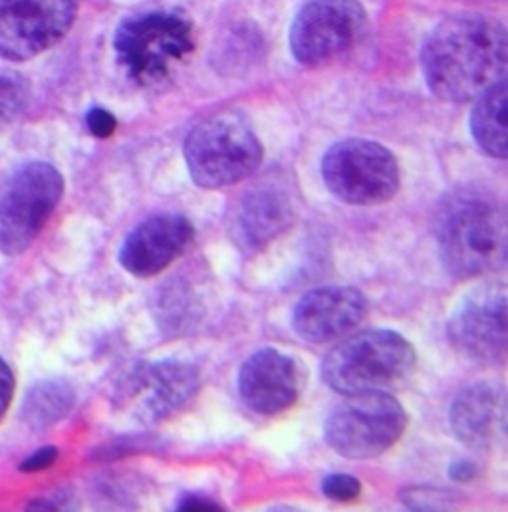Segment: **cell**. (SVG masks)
<instances>
[{
    "mask_svg": "<svg viewBox=\"0 0 508 512\" xmlns=\"http://www.w3.org/2000/svg\"><path fill=\"white\" fill-rule=\"evenodd\" d=\"M507 62L505 26L477 12L455 14L439 22L421 52L427 88L449 104L475 102L507 82Z\"/></svg>",
    "mask_w": 508,
    "mask_h": 512,
    "instance_id": "1",
    "label": "cell"
},
{
    "mask_svg": "<svg viewBox=\"0 0 508 512\" xmlns=\"http://www.w3.org/2000/svg\"><path fill=\"white\" fill-rule=\"evenodd\" d=\"M435 237L443 264L457 278L485 276L507 262V213L489 193L461 189L447 195L437 211Z\"/></svg>",
    "mask_w": 508,
    "mask_h": 512,
    "instance_id": "2",
    "label": "cell"
},
{
    "mask_svg": "<svg viewBox=\"0 0 508 512\" xmlns=\"http://www.w3.org/2000/svg\"><path fill=\"white\" fill-rule=\"evenodd\" d=\"M114 50L129 80L155 86L195 50L193 24L175 10L139 12L120 24Z\"/></svg>",
    "mask_w": 508,
    "mask_h": 512,
    "instance_id": "3",
    "label": "cell"
},
{
    "mask_svg": "<svg viewBox=\"0 0 508 512\" xmlns=\"http://www.w3.org/2000/svg\"><path fill=\"white\" fill-rule=\"evenodd\" d=\"M415 368L413 346L393 330H366L340 342L322 362V378L342 395L383 391Z\"/></svg>",
    "mask_w": 508,
    "mask_h": 512,
    "instance_id": "4",
    "label": "cell"
},
{
    "mask_svg": "<svg viewBox=\"0 0 508 512\" xmlns=\"http://www.w3.org/2000/svg\"><path fill=\"white\" fill-rule=\"evenodd\" d=\"M264 157L251 124L221 112L197 124L185 139V161L191 179L203 189H221L254 175Z\"/></svg>",
    "mask_w": 508,
    "mask_h": 512,
    "instance_id": "5",
    "label": "cell"
},
{
    "mask_svg": "<svg viewBox=\"0 0 508 512\" xmlns=\"http://www.w3.org/2000/svg\"><path fill=\"white\" fill-rule=\"evenodd\" d=\"M407 427L401 403L383 391L348 395L330 411L324 439L332 451L346 459H374L391 449Z\"/></svg>",
    "mask_w": 508,
    "mask_h": 512,
    "instance_id": "6",
    "label": "cell"
},
{
    "mask_svg": "<svg viewBox=\"0 0 508 512\" xmlns=\"http://www.w3.org/2000/svg\"><path fill=\"white\" fill-rule=\"evenodd\" d=\"M322 175L332 195L348 205H381L399 189L393 153L370 139H344L332 145L322 159Z\"/></svg>",
    "mask_w": 508,
    "mask_h": 512,
    "instance_id": "7",
    "label": "cell"
},
{
    "mask_svg": "<svg viewBox=\"0 0 508 512\" xmlns=\"http://www.w3.org/2000/svg\"><path fill=\"white\" fill-rule=\"evenodd\" d=\"M64 193V179L50 163L18 169L0 197V251L20 255L40 235Z\"/></svg>",
    "mask_w": 508,
    "mask_h": 512,
    "instance_id": "8",
    "label": "cell"
},
{
    "mask_svg": "<svg viewBox=\"0 0 508 512\" xmlns=\"http://www.w3.org/2000/svg\"><path fill=\"white\" fill-rule=\"evenodd\" d=\"M366 24L358 0H310L290 28L292 56L306 68L326 66L358 44Z\"/></svg>",
    "mask_w": 508,
    "mask_h": 512,
    "instance_id": "9",
    "label": "cell"
},
{
    "mask_svg": "<svg viewBox=\"0 0 508 512\" xmlns=\"http://www.w3.org/2000/svg\"><path fill=\"white\" fill-rule=\"evenodd\" d=\"M199 370L183 360L135 366L120 385V403L141 423H157L183 411L199 393Z\"/></svg>",
    "mask_w": 508,
    "mask_h": 512,
    "instance_id": "10",
    "label": "cell"
},
{
    "mask_svg": "<svg viewBox=\"0 0 508 512\" xmlns=\"http://www.w3.org/2000/svg\"><path fill=\"white\" fill-rule=\"evenodd\" d=\"M76 20V0H0V56L24 62L58 44Z\"/></svg>",
    "mask_w": 508,
    "mask_h": 512,
    "instance_id": "11",
    "label": "cell"
},
{
    "mask_svg": "<svg viewBox=\"0 0 508 512\" xmlns=\"http://www.w3.org/2000/svg\"><path fill=\"white\" fill-rule=\"evenodd\" d=\"M451 346L477 364H499L508 348L507 290L481 286L455 310L447 326Z\"/></svg>",
    "mask_w": 508,
    "mask_h": 512,
    "instance_id": "12",
    "label": "cell"
},
{
    "mask_svg": "<svg viewBox=\"0 0 508 512\" xmlns=\"http://www.w3.org/2000/svg\"><path fill=\"white\" fill-rule=\"evenodd\" d=\"M368 314L366 296L352 286H324L304 294L292 314L296 334L310 344H328L350 334Z\"/></svg>",
    "mask_w": 508,
    "mask_h": 512,
    "instance_id": "13",
    "label": "cell"
},
{
    "mask_svg": "<svg viewBox=\"0 0 508 512\" xmlns=\"http://www.w3.org/2000/svg\"><path fill=\"white\" fill-rule=\"evenodd\" d=\"M193 233L191 221L183 215L149 217L127 235L120 249V264L137 278L155 276L189 249Z\"/></svg>",
    "mask_w": 508,
    "mask_h": 512,
    "instance_id": "14",
    "label": "cell"
},
{
    "mask_svg": "<svg viewBox=\"0 0 508 512\" xmlns=\"http://www.w3.org/2000/svg\"><path fill=\"white\" fill-rule=\"evenodd\" d=\"M239 393L258 415H276L292 407L300 395V372L296 362L274 348L249 356L239 372Z\"/></svg>",
    "mask_w": 508,
    "mask_h": 512,
    "instance_id": "15",
    "label": "cell"
},
{
    "mask_svg": "<svg viewBox=\"0 0 508 512\" xmlns=\"http://www.w3.org/2000/svg\"><path fill=\"white\" fill-rule=\"evenodd\" d=\"M451 429L459 441L487 449L505 429V393L497 385H467L451 405Z\"/></svg>",
    "mask_w": 508,
    "mask_h": 512,
    "instance_id": "16",
    "label": "cell"
},
{
    "mask_svg": "<svg viewBox=\"0 0 508 512\" xmlns=\"http://www.w3.org/2000/svg\"><path fill=\"white\" fill-rule=\"evenodd\" d=\"M292 221V207L284 193L258 187L241 201L233 233L237 243L247 251H258L282 235Z\"/></svg>",
    "mask_w": 508,
    "mask_h": 512,
    "instance_id": "17",
    "label": "cell"
},
{
    "mask_svg": "<svg viewBox=\"0 0 508 512\" xmlns=\"http://www.w3.org/2000/svg\"><path fill=\"white\" fill-rule=\"evenodd\" d=\"M471 131L479 147L491 157H507V82L497 84L475 100Z\"/></svg>",
    "mask_w": 508,
    "mask_h": 512,
    "instance_id": "18",
    "label": "cell"
},
{
    "mask_svg": "<svg viewBox=\"0 0 508 512\" xmlns=\"http://www.w3.org/2000/svg\"><path fill=\"white\" fill-rule=\"evenodd\" d=\"M74 405V391L64 382H42L34 385L24 405V417L34 427H48L62 417Z\"/></svg>",
    "mask_w": 508,
    "mask_h": 512,
    "instance_id": "19",
    "label": "cell"
},
{
    "mask_svg": "<svg viewBox=\"0 0 508 512\" xmlns=\"http://www.w3.org/2000/svg\"><path fill=\"white\" fill-rule=\"evenodd\" d=\"M30 98L28 82L8 70H0V131L12 126L26 110Z\"/></svg>",
    "mask_w": 508,
    "mask_h": 512,
    "instance_id": "20",
    "label": "cell"
},
{
    "mask_svg": "<svg viewBox=\"0 0 508 512\" xmlns=\"http://www.w3.org/2000/svg\"><path fill=\"white\" fill-rule=\"evenodd\" d=\"M322 493L332 501L350 503L362 495V483L352 475L336 473V475H328L322 481Z\"/></svg>",
    "mask_w": 508,
    "mask_h": 512,
    "instance_id": "21",
    "label": "cell"
},
{
    "mask_svg": "<svg viewBox=\"0 0 508 512\" xmlns=\"http://www.w3.org/2000/svg\"><path fill=\"white\" fill-rule=\"evenodd\" d=\"M86 126H88L90 133H92L94 137L108 139L110 135H114L118 122H116V118H114L108 110H104V108H92V110L88 112V116H86Z\"/></svg>",
    "mask_w": 508,
    "mask_h": 512,
    "instance_id": "22",
    "label": "cell"
},
{
    "mask_svg": "<svg viewBox=\"0 0 508 512\" xmlns=\"http://www.w3.org/2000/svg\"><path fill=\"white\" fill-rule=\"evenodd\" d=\"M26 512H76L72 497L54 495V497H38L34 499Z\"/></svg>",
    "mask_w": 508,
    "mask_h": 512,
    "instance_id": "23",
    "label": "cell"
},
{
    "mask_svg": "<svg viewBox=\"0 0 508 512\" xmlns=\"http://www.w3.org/2000/svg\"><path fill=\"white\" fill-rule=\"evenodd\" d=\"M56 459H58V449H56V447H44V449H38L34 455H30V457L20 465V469L26 471V473L42 471V469H48Z\"/></svg>",
    "mask_w": 508,
    "mask_h": 512,
    "instance_id": "24",
    "label": "cell"
},
{
    "mask_svg": "<svg viewBox=\"0 0 508 512\" xmlns=\"http://www.w3.org/2000/svg\"><path fill=\"white\" fill-rule=\"evenodd\" d=\"M173 512H227L219 503L205 497H187Z\"/></svg>",
    "mask_w": 508,
    "mask_h": 512,
    "instance_id": "25",
    "label": "cell"
},
{
    "mask_svg": "<svg viewBox=\"0 0 508 512\" xmlns=\"http://www.w3.org/2000/svg\"><path fill=\"white\" fill-rule=\"evenodd\" d=\"M14 393V378L8 364L0 358V415L6 411Z\"/></svg>",
    "mask_w": 508,
    "mask_h": 512,
    "instance_id": "26",
    "label": "cell"
},
{
    "mask_svg": "<svg viewBox=\"0 0 508 512\" xmlns=\"http://www.w3.org/2000/svg\"><path fill=\"white\" fill-rule=\"evenodd\" d=\"M449 477L453 481H457V483H469V481H473L477 477V465L473 461H467V459L457 461V463L451 465Z\"/></svg>",
    "mask_w": 508,
    "mask_h": 512,
    "instance_id": "27",
    "label": "cell"
},
{
    "mask_svg": "<svg viewBox=\"0 0 508 512\" xmlns=\"http://www.w3.org/2000/svg\"><path fill=\"white\" fill-rule=\"evenodd\" d=\"M266 512H302L298 511V509H294V507H274V509H270V511Z\"/></svg>",
    "mask_w": 508,
    "mask_h": 512,
    "instance_id": "28",
    "label": "cell"
},
{
    "mask_svg": "<svg viewBox=\"0 0 508 512\" xmlns=\"http://www.w3.org/2000/svg\"><path fill=\"white\" fill-rule=\"evenodd\" d=\"M415 512H425V511H415Z\"/></svg>",
    "mask_w": 508,
    "mask_h": 512,
    "instance_id": "29",
    "label": "cell"
}]
</instances>
